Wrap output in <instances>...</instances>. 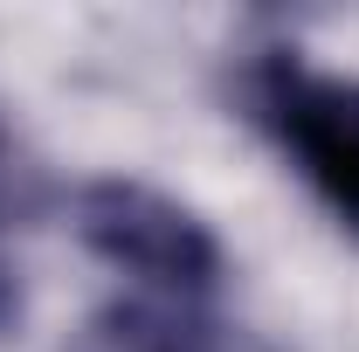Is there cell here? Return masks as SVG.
I'll return each instance as SVG.
<instances>
[{"label":"cell","instance_id":"7a4b0ae2","mask_svg":"<svg viewBox=\"0 0 359 352\" xmlns=\"http://www.w3.org/2000/svg\"><path fill=\"white\" fill-rule=\"evenodd\" d=\"M76 235L97 263L132 276V297L215 304L222 297V242L215 228L145 180H90L76 187Z\"/></svg>","mask_w":359,"mask_h":352},{"label":"cell","instance_id":"3957f363","mask_svg":"<svg viewBox=\"0 0 359 352\" xmlns=\"http://www.w3.org/2000/svg\"><path fill=\"white\" fill-rule=\"evenodd\" d=\"M83 352H249L228 332L215 304H173V297H125L97 311Z\"/></svg>","mask_w":359,"mask_h":352},{"label":"cell","instance_id":"6da1fadb","mask_svg":"<svg viewBox=\"0 0 359 352\" xmlns=\"http://www.w3.org/2000/svg\"><path fill=\"white\" fill-rule=\"evenodd\" d=\"M242 111L332 208V221L359 235V76L297 48H256L242 62Z\"/></svg>","mask_w":359,"mask_h":352},{"label":"cell","instance_id":"277c9868","mask_svg":"<svg viewBox=\"0 0 359 352\" xmlns=\"http://www.w3.org/2000/svg\"><path fill=\"white\" fill-rule=\"evenodd\" d=\"M0 166H7V138H0Z\"/></svg>","mask_w":359,"mask_h":352}]
</instances>
